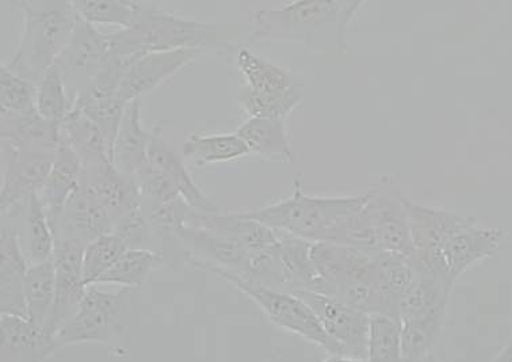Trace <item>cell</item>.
Listing matches in <instances>:
<instances>
[{
	"instance_id": "484cf974",
	"label": "cell",
	"mask_w": 512,
	"mask_h": 362,
	"mask_svg": "<svg viewBox=\"0 0 512 362\" xmlns=\"http://www.w3.org/2000/svg\"><path fill=\"white\" fill-rule=\"evenodd\" d=\"M60 140L75 151L82 167L112 160L109 144L101 129L78 108H72L61 124Z\"/></svg>"
},
{
	"instance_id": "ab89813d",
	"label": "cell",
	"mask_w": 512,
	"mask_h": 362,
	"mask_svg": "<svg viewBox=\"0 0 512 362\" xmlns=\"http://www.w3.org/2000/svg\"><path fill=\"white\" fill-rule=\"evenodd\" d=\"M37 86L11 71L6 64L0 66V109L6 113H24L36 108Z\"/></svg>"
},
{
	"instance_id": "5bb4252c",
	"label": "cell",
	"mask_w": 512,
	"mask_h": 362,
	"mask_svg": "<svg viewBox=\"0 0 512 362\" xmlns=\"http://www.w3.org/2000/svg\"><path fill=\"white\" fill-rule=\"evenodd\" d=\"M80 186L89 190L101 201L103 207L112 216L114 224L143 207V200L135 182L122 174L112 160L83 166Z\"/></svg>"
},
{
	"instance_id": "8992f818",
	"label": "cell",
	"mask_w": 512,
	"mask_h": 362,
	"mask_svg": "<svg viewBox=\"0 0 512 362\" xmlns=\"http://www.w3.org/2000/svg\"><path fill=\"white\" fill-rule=\"evenodd\" d=\"M133 292L128 288L105 292L97 285L87 287L78 311L55 335L59 349L90 342L124 350Z\"/></svg>"
},
{
	"instance_id": "6da1fadb",
	"label": "cell",
	"mask_w": 512,
	"mask_h": 362,
	"mask_svg": "<svg viewBox=\"0 0 512 362\" xmlns=\"http://www.w3.org/2000/svg\"><path fill=\"white\" fill-rule=\"evenodd\" d=\"M359 0H297L259 10L251 18V41L292 40L312 49L346 51L347 32Z\"/></svg>"
},
{
	"instance_id": "52a82bcc",
	"label": "cell",
	"mask_w": 512,
	"mask_h": 362,
	"mask_svg": "<svg viewBox=\"0 0 512 362\" xmlns=\"http://www.w3.org/2000/svg\"><path fill=\"white\" fill-rule=\"evenodd\" d=\"M187 264L193 266V268L205 270V272L215 273L217 277L223 278L227 283L239 289L244 295L250 297L256 306L261 308L263 314L269 318L271 323H274L280 329L289 331V333L296 334L305 341L311 342V344L320 346L332 356L346 357L342 348L328 337L315 312L300 297L293 295V293L248 284L235 274L217 268V266L205 264V262L189 261Z\"/></svg>"
},
{
	"instance_id": "1f68e13d",
	"label": "cell",
	"mask_w": 512,
	"mask_h": 362,
	"mask_svg": "<svg viewBox=\"0 0 512 362\" xmlns=\"http://www.w3.org/2000/svg\"><path fill=\"white\" fill-rule=\"evenodd\" d=\"M446 312L447 308L400 323L401 353L404 362H422L429 356L431 346L441 334Z\"/></svg>"
},
{
	"instance_id": "836d02e7",
	"label": "cell",
	"mask_w": 512,
	"mask_h": 362,
	"mask_svg": "<svg viewBox=\"0 0 512 362\" xmlns=\"http://www.w3.org/2000/svg\"><path fill=\"white\" fill-rule=\"evenodd\" d=\"M327 243L366 251V253H377L382 250L376 227L365 209V204L332 228Z\"/></svg>"
},
{
	"instance_id": "f546056e",
	"label": "cell",
	"mask_w": 512,
	"mask_h": 362,
	"mask_svg": "<svg viewBox=\"0 0 512 362\" xmlns=\"http://www.w3.org/2000/svg\"><path fill=\"white\" fill-rule=\"evenodd\" d=\"M452 291L453 288L447 287L438 278L416 274L414 283L400 301L399 323L445 310Z\"/></svg>"
},
{
	"instance_id": "9a60e30c",
	"label": "cell",
	"mask_w": 512,
	"mask_h": 362,
	"mask_svg": "<svg viewBox=\"0 0 512 362\" xmlns=\"http://www.w3.org/2000/svg\"><path fill=\"white\" fill-rule=\"evenodd\" d=\"M113 228L112 216L101 201L89 190L79 186L67 201L53 234L55 242L67 239L87 246L113 232Z\"/></svg>"
},
{
	"instance_id": "ee69618b",
	"label": "cell",
	"mask_w": 512,
	"mask_h": 362,
	"mask_svg": "<svg viewBox=\"0 0 512 362\" xmlns=\"http://www.w3.org/2000/svg\"><path fill=\"white\" fill-rule=\"evenodd\" d=\"M422 362H438V361H437V358H435L433 356V354L430 353L429 356L424 358V360Z\"/></svg>"
},
{
	"instance_id": "2e32d148",
	"label": "cell",
	"mask_w": 512,
	"mask_h": 362,
	"mask_svg": "<svg viewBox=\"0 0 512 362\" xmlns=\"http://www.w3.org/2000/svg\"><path fill=\"white\" fill-rule=\"evenodd\" d=\"M204 53L198 49H177V51L152 52L139 60L121 80L118 95L126 105L141 99L149 91L158 89L181 68Z\"/></svg>"
},
{
	"instance_id": "cb8c5ba5",
	"label": "cell",
	"mask_w": 512,
	"mask_h": 362,
	"mask_svg": "<svg viewBox=\"0 0 512 362\" xmlns=\"http://www.w3.org/2000/svg\"><path fill=\"white\" fill-rule=\"evenodd\" d=\"M246 143L250 154L271 162H293L294 151L290 143L285 120L266 117H248L236 131Z\"/></svg>"
},
{
	"instance_id": "60d3db41",
	"label": "cell",
	"mask_w": 512,
	"mask_h": 362,
	"mask_svg": "<svg viewBox=\"0 0 512 362\" xmlns=\"http://www.w3.org/2000/svg\"><path fill=\"white\" fill-rule=\"evenodd\" d=\"M113 232L120 236L129 250H154L152 245L158 242L143 207L118 220L114 224Z\"/></svg>"
},
{
	"instance_id": "4fadbf2b",
	"label": "cell",
	"mask_w": 512,
	"mask_h": 362,
	"mask_svg": "<svg viewBox=\"0 0 512 362\" xmlns=\"http://www.w3.org/2000/svg\"><path fill=\"white\" fill-rule=\"evenodd\" d=\"M86 246L72 240L60 239L55 242L53 262L56 270L55 307L47 333L55 335L78 311L86 285L83 280V255Z\"/></svg>"
},
{
	"instance_id": "ba28073f",
	"label": "cell",
	"mask_w": 512,
	"mask_h": 362,
	"mask_svg": "<svg viewBox=\"0 0 512 362\" xmlns=\"http://www.w3.org/2000/svg\"><path fill=\"white\" fill-rule=\"evenodd\" d=\"M503 236L499 228L484 227L475 217H464L418 274L438 278L454 288L462 274L499 250Z\"/></svg>"
},
{
	"instance_id": "603a6c76",
	"label": "cell",
	"mask_w": 512,
	"mask_h": 362,
	"mask_svg": "<svg viewBox=\"0 0 512 362\" xmlns=\"http://www.w3.org/2000/svg\"><path fill=\"white\" fill-rule=\"evenodd\" d=\"M376 284L384 301L385 315L399 322L400 301L416 278L414 262L407 255L381 250L374 253Z\"/></svg>"
},
{
	"instance_id": "44dd1931",
	"label": "cell",
	"mask_w": 512,
	"mask_h": 362,
	"mask_svg": "<svg viewBox=\"0 0 512 362\" xmlns=\"http://www.w3.org/2000/svg\"><path fill=\"white\" fill-rule=\"evenodd\" d=\"M80 174H82V163L78 155L68 144L60 140L51 173L38 192L53 231L59 223L67 201L80 186Z\"/></svg>"
},
{
	"instance_id": "3957f363",
	"label": "cell",
	"mask_w": 512,
	"mask_h": 362,
	"mask_svg": "<svg viewBox=\"0 0 512 362\" xmlns=\"http://www.w3.org/2000/svg\"><path fill=\"white\" fill-rule=\"evenodd\" d=\"M15 6L24 13V32L6 66L37 86L66 48L79 17L72 2L61 0H18Z\"/></svg>"
},
{
	"instance_id": "277c9868",
	"label": "cell",
	"mask_w": 512,
	"mask_h": 362,
	"mask_svg": "<svg viewBox=\"0 0 512 362\" xmlns=\"http://www.w3.org/2000/svg\"><path fill=\"white\" fill-rule=\"evenodd\" d=\"M365 200L366 194L351 197L309 196L304 193L301 178H294L293 193L289 197L243 213L261 221L271 230L320 243L327 242L332 228L340 220L364 207Z\"/></svg>"
},
{
	"instance_id": "7402d4cb",
	"label": "cell",
	"mask_w": 512,
	"mask_h": 362,
	"mask_svg": "<svg viewBox=\"0 0 512 362\" xmlns=\"http://www.w3.org/2000/svg\"><path fill=\"white\" fill-rule=\"evenodd\" d=\"M152 131L141 120V99L126 106L113 147V163L126 177L133 178L147 162Z\"/></svg>"
},
{
	"instance_id": "d4e9b609",
	"label": "cell",
	"mask_w": 512,
	"mask_h": 362,
	"mask_svg": "<svg viewBox=\"0 0 512 362\" xmlns=\"http://www.w3.org/2000/svg\"><path fill=\"white\" fill-rule=\"evenodd\" d=\"M2 143L15 148H57L60 128L48 123L36 108L24 113L0 114Z\"/></svg>"
},
{
	"instance_id": "5b68a950",
	"label": "cell",
	"mask_w": 512,
	"mask_h": 362,
	"mask_svg": "<svg viewBox=\"0 0 512 362\" xmlns=\"http://www.w3.org/2000/svg\"><path fill=\"white\" fill-rule=\"evenodd\" d=\"M232 52L244 79L239 104L248 117L286 120L303 102L304 82L294 72L246 47L233 48Z\"/></svg>"
},
{
	"instance_id": "4316f807",
	"label": "cell",
	"mask_w": 512,
	"mask_h": 362,
	"mask_svg": "<svg viewBox=\"0 0 512 362\" xmlns=\"http://www.w3.org/2000/svg\"><path fill=\"white\" fill-rule=\"evenodd\" d=\"M250 154L238 133L193 132L183 143V156L197 169L244 158Z\"/></svg>"
},
{
	"instance_id": "ac0fdd59",
	"label": "cell",
	"mask_w": 512,
	"mask_h": 362,
	"mask_svg": "<svg viewBox=\"0 0 512 362\" xmlns=\"http://www.w3.org/2000/svg\"><path fill=\"white\" fill-rule=\"evenodd\" d=\"M29 261L17 227L0 231V315L25 316V280Z\"/></svg>"
},
{
	"instance_id": "ffe728a7",
	"label": "cell",
	"mask_w": 512,
	"mask_h": 362,
	"mask_svg": "<svg viewBox=\"0 0 512 362\" xmlns=\"http://www.w3.org/2000/svg\"><path fill=\"white\" fill-rule=\"evenodd\" d=\"M2 362H45L59 349L55 337L25 316L0 315Z\"/></svg>"
},
{
	"instance_id": "e0dca14e",
	"label": "cell",
	"mask_w": 512,
	"mask_h": 362,
	"mask_svg": "<svg viewBox=\"0 0 512 362\" xmlns=\"http://www.w3.org/2000/svg\"><path fill=\"white\" fill-rule=\"evenodd\" d=\"M185 262L200 261L240 276L250 250L239 240L185 224L179 230Z\"/></svg>"
},
{
	"instance_id": "74e56055",
	"label": "cell",
	"mask_w": 512,
	"mask_h": 362,
	"mask_svg": "<svg viewBox=\"0 0 512 362\" xmlns=\"http://www.w3.org/2000/svg\"><path fill=\"white\" fill-rule=\"evenodd\" d=\"M36 109L48 123L61 127L71 112V99L68 97L66 85L55 66L42 76L37 85Z\"/></svg>"
},
{
	"instance_id": "d6a6232c",
	"label": "cell",
	"mask_w": 512,
	"mask_h": 362,
	"mask_svg": "<svg viewBox=\"0 0 512 362\" xmlns=\"http://www.w3.org/2000/svg\"><path fill=\"white\" fill-rule=\"evenodd\" d=\"M167 265L163 255L155 250H128L109 272L99 278V284L120 285L122 288L139 289L149 274L159 266Z\"/></svg>"
},
{
	"instance_id": "4dcf8cb0",
	"label": "cell",
	"mask_w": 512,
	"mask_h": 362,
	"mask_svg": "<svg viewBox=\"0 0 512 362\" xmlns=\"http://www.w3.org/2000/svg\"><path fill=\"white\" fill-rule=\"evenodd\" d=\"M24 250L30 265L41 264L53 259L55 234L49 223L47 212L38 193L26 200Z\"/></svg>"
},
{
	"instance_id": "b9f144b4",
	"label": "cell",
	"mask_w": 512,
	"mask_h": 362,
	"mask_svg": "<svg viewBox=\"0 0 512 362\" xmlns=\"http://www.w3.org/2000/svg\"><path fill=\"white\" fill-rule=\"evenodd\" d=\"M491 362H512V339Z\"/></svg>"
},
{
	"instance_id": "7a4b0ae2",
	"label": "cell",
	"mask_w": 512,
	"mask_h": 362,
	"mask_svg": "<svg viewBox=\"0 0 512 362\" xmlns=\"http://www.w3.org/2000/svg\"><path fill=\"white\" fill-rule=\"evenodd\" d=\"M109 34L112 51L135 62L148 53L177 49L233 51L221 41L220 26L216 22L194 21L149 3H143L132 26Z\"/></svg>"
},
{
	"instance_id": "9c48e42d",
	"label": "cell",
	"mask_w": 512,
	"mask_h": 362,
	"mask_svg": "<svg viewBox=\"0 0 512 362\" xmlns=\"http://www.w3.org/2000/svg\"><path fill=\"white\" fill-rule=\"evenodd\" d=\"M110 52V34L101 33L94 25L78 18L70 41L55 63L66 85L72 108L108 63Z\"/></svg>"
},
{
	"instance_id": "f35d334b",
	"label": "cell",
	"mask_w": 512,
	"mask_h": 362,
	"mask_svg": "<svg viewBox=\"0 0 512 362\" xmlns=\"http://www.w3.org/2000/svg\"><path fill=\"white\" fill-rule=\"evenodd\" d=\"M366 362H404L400 323L384 315L370 316Z\"/></svg>"
},
{
	"instance_id": "e575fe53",
	"label": "cell",
	"mask_w": 512,
	"mask_h": 362,
	"mask_svg": "<svg viewBox=\"0 0 512 362\" xmlns=\"http://www.w3.org/2000/svg\"><path fill=\"white\" fill-rule=\"evenodd\" d=\"M79 18L91 25L120 26L129 28L139 17L141 2H122V0H79L72 2Z\"/></svg>"
},
{
	"instance_id": "7bdbcfd3",
	"label": "cell",
	"mask_w": 512,
	"mask_h": 362,
	"mask_svg": "<svg viewBox=\"0 0 512 362\" xmlns=\"http://www.w3.org/2000/svg\"><path fill=\"white\" fill-rule=\"evenodd\" d=\"M323 362H366L362 360H355V358L343 357V356H332L331 358H327Z\"/></svg>"
},
{
	"instance_id": "83f0119b",
	"label": "cell",
	"mask_w": 512,
	"mask_h": 362,
	"mask_svg": "<svg viewBox=\"0 0 512 362\" xmlns=\"http://www.w3.org/2000/svg\"><path fill=\"white\" fill-rule=\"evenodd\" d=\"M56 299L55 262L30 265L25 280L26 318L47 331Z\"/></svg>"
},
{
	"instance_id": "8d00e7d4",
	"label": "cell",
	"mask_w": 512,
	"mask_h": 362,
	"mask_svg": "<svg viewBox=\"0 0 512 362\" xmlns=\"http://www.w3.org/2000/svg\"><path fill=\"white\" fill-rule=\"evenodd\" d=\"M238 277L248 284L288 292L280 253H278V243L266 249L250 251L243 272Z\"/></svg>"
},
{
	"instance_id": "7c38bea8",
	"label": "cell",
	"mask_w": 512,
	"mask_h": 362,
	"mask_svg": "<svg viewBox=\"0 0 512 362\" xmlns=\"http://www.w3.org/2000/svg\"><path fill=\"white\" fill-rule=\"evenodd\" d=\"M293 295L300 297L311 307L328 337L342 348L346 357L366 361L369 315L322 293L298 291Z\"/></svg>"
},
{
	"instance_id": "f1b7e54d",
	"label": "cell",
	"mask_w": 512,
	"mask_h": 362,
	"mask_svg": "<svg viewBox=\"0 0 512 362\" xmlns=\"http://www.w3.org/2000/svg\"><path fill=\"white\" fill-rule=\"evenodd\" d=\"M277 234L280 238L278 253L284 269L286 291H313L317 276L311 259L312 243L282 232Z\"/></svg>"
},
{
	"instance_id": "8fae6325",
	"label": "cell",
	"mask_w": 512,
	"mask_h": 362,
	"mask_svg": "<svg viewBox=\"0 0 512 362\" xmlns=\"http://www.w3.org/2000/svg\"><path fill=\"white\" fill-rule=\"evenodd\" d=\"M365 209L376 227L381 249L411 258L410 203L391 175L368 190Z\"/></svg>"
},
{
	"instance_id": "30bf717a",
	"label": "cell",
	"mask_w": 512,
	"mask_h": 362,
	"mask_svg": "<svg viewBox=\"0 0 512 362\" xmlns=\"http://www.w3.org/2000/svg\"><path fill=\"white\" fill-rule=\"evenodd\" d=\"M57 148H15L2 143V158L5 162L2 189H0V212L9 215L33 194L40 192L53 163Z\"/></svg>"
},
{
	"instance_id": "d6986e66",
	"label": "cell",
	"mask_w": 512,
	"mask_h": 362,
	"mask_svg": "<svg viewBox=\"0 0 512 362\" xmlns=\"http://www.w3.org/2000/svg\"><path fill=\"white\" fill-rule=\"evenodd\" d=\"M151 131L152 136L148 147L147 162L173 181V184L177 186L179 193H181L182 200L193 211L206 213V215L220 212L212 198L206 196L191 177L190 171L181 156L167 143L162 124L154 125Z\"/></svg>"
},
{
	"instance_id": "d590c367",
	"label": "cell",
	"mask_w": 512,
	"mask_h": 362,
	"mask_svg": "<svg viewBox=\"0 0 512 362\" xmlns=\"http://www.w3.org/2000/svg\"><path fill=\"white\" fill-rule=\"evenodd\" d=\"M128 250L120 236L114 232L87 245L83 255L84 285L86 287L97 285L99 278L109 272Z\"/></svg>"
}]
</instances>
